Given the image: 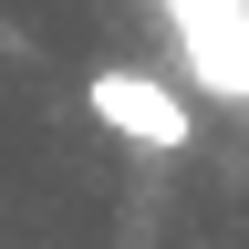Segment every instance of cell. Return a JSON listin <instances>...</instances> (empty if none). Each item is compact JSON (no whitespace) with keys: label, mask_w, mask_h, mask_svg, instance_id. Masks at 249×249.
<instances>
[{"label":"cell","mask_w":249,"mask_h":249,"mask_svg":"<svg viewBox=\"0 0 249 249\" xmlns=\"http://www.w3.org/2000/svg\"><path fill=\"white\" fill-rule=\"evenodd\" d=\"M83 114L104 124V135H124L135 156H177L187 135H197V104H187L166 73H145V62H104V73H83Z\"/></svg>","instance_id":"6da1fadb"}]
</instances>
